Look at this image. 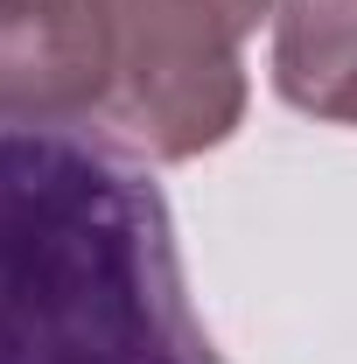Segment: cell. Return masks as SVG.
<instances>
[{
    "label": "cell",
    "mask_w": 357,
    "mask_h": 364,
    "mask_svg": "<svg viewBox=\"0 0 357 364\" xmlns=\"http://www.w3.org/2000/svg\"><path fill=\"white\" fill-rule=\"evenodd\" d=\"M273 91L322 127H357V0L273 7Z\"/></svg>",
    "instance_id": "cell-4"
},
{
    "label": "cell",
    "mask_w": 357,
    "mask_h": 364,
    "mask_svg": "<svg viewBox=\"0 0 357 364\" xmlns=\"http://www.w3.org/2000/svg\"><path fill=\"white\" fill-rule=\"evenodd\" d=\"M112 105V49L91 0H0V127H85Z\"/></svg>",
    "instance_id": "cell-3"
},
{
    "label": "cell",
    "mask_w": 357,
    "mask_h": 364,
    "mask_svg": "<svg viewBox=\"0 0 357 364\" xmlns=\"http://www.w3.org/2000/svg\"><path fill=\"white\" fill-rule=\"evenodd\" d=\"M112 49V127L154 161H196L245 127V43L280 0H91Z\"/></svg>",
    "instance_id": "cell-2"
},
{
    "label": "cell",
    "mask_w": 357,
    "mask_h": 364,
    "mask_svg": "<svg viewBox=\"0 0 357 364\" xmlns=\"http://www.w3.org/2000/svg\"><path fill=\"white\" fill-rule=\"evenodd\" d=\"M0 364H224L161 182L91 127H0Z\"/></svg>",
    "instance_id": "cell-1"
}]
</instances>
